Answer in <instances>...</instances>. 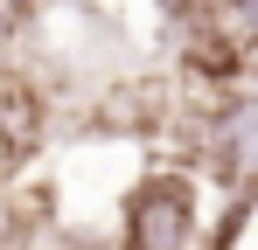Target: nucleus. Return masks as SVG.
<instances>
[{"mask_svg": "<svg viewBox=\"0 0 258 250\" xmlns=\"http://www.w3.org/2000/svg\"><path fill=\"white\" fill-rule=\"evenodd\" d=\"M203 243V188L181 167L140 174L119 202V250H196Z\"/></svg>", "mask_w": 258, "mask_h": 250, "instance_id": "f257e3e1", "label": "nucleus"}, {"mask_svg": "<svg viewBox=\"0 0 258 250\" xmlns=\"http://www.w3.org/2000/svg\"><path fill=\"white\" fill-rule=\"evenodd\" d=\"M203 153H210L223 188H258V90L216 97L210 132H203Z\"/></svg>", "mask_w": 258, "mask_h": 250, "instance_id": "f03ea898", "label": "nucleus"}, {"mask_svg": "<svg viewBox=\"0 0 258 250\" xmlns=\"http://www.w3.org/2000/svg\"><path fill=\"white\" fill-rule=\"evenodd\" d=\"M216 14H223V28L237 42H258V0H210Z\"/></svg>", "mask_w": 258, "mask_h": 250, "instance_id": "7ed1b4c3", "label": "nucleus"}, {"mask_svg": "<svg viewBox=\"0 0 258 250\" xmlns=\"http://www.w3.org/2000/svg\"><path fill=\"white\" fill-rule=\"evenodd\" d=\"M14 42H21V28H14V7L0 0V77L14 70Z\"/></svg>", "mask_w": 258, "mask_h": 250, "instance_id": "20e7f679", "label": "nucleus"}]
</instances>
